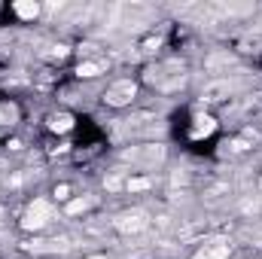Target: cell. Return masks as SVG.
Returning <instances> with one entry per match:
<instances>
[{
	"mask_svg": "<svg viewBox=\"0 0 262 259\" xmlns=\"http://www.w3.org/2000/svg\"><path fill=\"white\" fill-rule=\"evenodd\" d=\"M89 259H107V256H89Z\"/></svg>",
	"mask_w": 262,
	"mask_h": 259,
	"instance_id": "2e32d148",
	"label": "cell"
},
{
	"mask_svg": "<svg viewBox=\"0 0 262 259\" xmlns=\"http://www.w3.org/2000/svg\"><path fill=\"white\" fill-rule=\"evenodd\" d=\"M3 119H6V122H12V119H15V107L3 104V107H0V122H3Z\"/></svg>",
	"mask_w": 262,
	"mask_h": 259,
	"instance_id": "7c38bea8",
	"label": "cell"
},
{
	"mask_svg": "<svg viewBox=\"0 0 262 259\" xmlns=\"http://www.w3.org/2000/svg\"><path fill=\"white\" fill-rule=\"evenodd\" d=\"M49 128H52V131H61V134H64V131L73 128V116H70V113H55V116L49 119Z\"/></svg>",
	"mask_w": 262,
	"mask_h": 259,
	"instance_id": "52a82bcc",
	"label": "cell"
},
{
	"mask_svg": "<svg viewBox=\"0 0 262 259\" xmlns=\"http://www.w3.org/2000/svg\"><path fill=\"white\" fill-rule=\"evenodd\" d=\"M101 70H104V64H98V61H85V64L76 67V73H79L82 79H92V76H98Z\"/></svg>",
	"mask_w": 262,
	"mask_h": 259,
	"instance_id": "30bf717a",
	"label": "cell"
},
{
	"mask_svg": "<svg viewBox=\"0 0 262 259\" xmlns=\"http://www.w3.org/2000/svg\"><path fill=\"white\" fill-rule=\"evenodd\" d=\"M162 156H165V149H162V146H149V149H143V153H137V149H131V153H128L131 162H146V165L159 162Z\"/></svg>",
	"mask_w": 262,
	"mask_h": 259,
	"instance_id": "8992f818",
	"label": "cell"
},
{
	"mask_svg": "<svg viewBox=\"0 0 262 259\" xmlns=\"http://www.w3.org/2000/svg\"><path fill=\"white\" fill-rule=\"evenodd\" d=\"M89 207V198H82V201H73L70 207H67V213H79V210H85Z\"/></svg>",
	"mask_w": 262,
	"mask_h": 259,
	"instance_id": "4fadbf2b",
	"label": "cell"
},
{
	"mask_svg": "<svg viewBox=\"0 0 262 259\" xmlns=\"http://www.w3.org/2000/svg\"><path fill=\"white\" fill-rule=\"evenodd\" d=\"M15 12H18L21 18H37V15H40V3H34V0H18V3H15Z\"/></svg>",
	"mask_w": 262,
	"mask_h": 259,
	"instance_id": "ba28073f",
	"label": "cell"
},
{
	"mask_svg": "<svg viewBox=\"0 0 262 259\" xmlns=\"http://www.w3.org/2000/svg\"><path fill=\"white\" fill-rule=\"evenodd\" d=\"M49 220H52V204H49V201H43V198H37V201L28 207V213H25L21 226H25V229H43Z\"/></svg>",
	"mask_w": 262,
	"mask_h": 259,
	"instance_id": "6da1fadb",
	"label": "cell"
},
{
	"mask_svg": "<svg viewBox=\"0 0 262 259\" xmlns=\"http://www.w3.org/2000/svg\"><path fill=\"white\" fill-rule=\"evenodd\" d=\"M146 226H149V220H146V213H140V210L122 213V217L116 220V229H122V232H140V229H146Z\"/></svg>",
	"mask_w": 262,
	"mask_h": 259,
	"instance_id": "277c9868",
	"label": "cell"
},
{
	"mask_svg": "<svg viewBox=\"0 0 262 259\" xmlns=\"http://www.w3.org/2000/svg\"><path fill=\"white\" fill-rule=\"evenodd\" d=\"M134 95H137V85H134L131 79H119L116 85H110V89H107L104 101H107L110 107H125V104L134 101Z\"/></svg>",
	"mask_w": 262,
	"mask_h": 259,
	"instance_id": "7a4b0ae2",
	"label": "cell"
},
{
	"mask_svg": "<svg viewBox=\"0 0 262 259\" xmlns=\"http://www.w3.org/2000/svg\"><path fill=\"white\" fill-rule=\"evenodd\" d=\"M232 95V82H210V85H204V92H201V101H207V104H213V101H223V98H229Z\"/></svg>",
	"mask_w": 262,
	"mask_h": 259,
	"instance_id": "5b68a950",
	"label": "cell"
},
{
	"mask_svg": "<svg viewBox=\"0 0 262 259\" xmlns=\"http://www.w3.org/2000/svg\"><path fill=\"white\" fill-rule=\"evenodd\" d=\"M229 250H232V244L226 238H210V241H204V247L195 253V259H226Z\"/></svg>",
	"mask_w": 262,
	"mask_h": 259,
	"instance_id": "3957f363",
	"label": "cell"
},
{
	"mask_svg": "<svg viewBox=\"0 0 262 259\" xmlns=\"http://www.w3.org/2000/svg\"><path fill=\"white\" fill-rule=\"evenodd\" d=\"M125 186H128L131 192H140V189H149V180H146V177H131Z\"/></svg>",
	"mask_w": 262,
	"mask_h": 259,
	"instance_id": "8fae6325",
	"label": "cell"
},
{
	"mask_svg": "<svg viewBox=\"0 0 262 259\" xmlns=\"http://www.w3.org/2000/svg\"><path fill=\"white\" fill-rule=\"evenodd\" d=\"M213 128H216V122H213L210 116H198L195 128H192V137H204V134H210Z\"/></svg>",
	"mask_w": 262,
	"mask_h": 259,
	"instance_id": "9c48e42d",
	"label": "cell"
},
{
	"mask_svg": "<svg viewBox=\"0 0 262 259\" xmlns=\"http://www.w3.org/2000/svg\"><path fill=\"white\" fill-rule=\"evenodd\" d=\"M253 241H256V244L262 247V232H256V235H253Z\"/></svg>",
	"mask_w": 262,
	"mask_h": 259,
	"instance_id": "9a60e30c",
	"label": "cell"
},
{
	"mask_svg": "<svg viewBox=\"0 0 262 259\" xmlns=\"http://www.w3.org/2000/svg\"><path fill=\"white\" fill-rule=\"evenodd\" d=\"M55 195H58V198H67V195H70V189H67V186H58V189H55Z\"/></svg>",
	"mask_w": 262,
	"mask_h": 259,
	"instance_id": "5bb4252c",
	"label": "cell"
}]
</instances>
